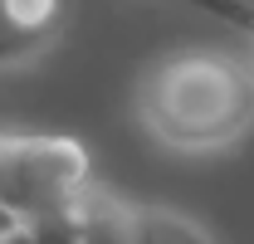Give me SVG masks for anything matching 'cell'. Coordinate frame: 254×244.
Instances as JSON below:
<instances>
[{"label": "cell", "mask_w": 254, "mask_h": 244, "mask_svg": "<svg viewBox=\"0 0 254 244\" xmlns=\"http://www.w3.org/2000/svg\"><path fill=\"white\" fill-rule=\"evenodd\" d=\"M137 122L161 152L215 156L254 132V63L235 49H171L137 78Z\"/></svg>", "instance_id": "cell-1"}, {"label": "cell", "mask_w": 254, "mask_h": 244, "mask_svg": "<svg viewBox=\"0 0 254 244\" xmlns=\"http://www.w3.org/2000/svg\"><path fill=\"white\" fill-rule=\"evenodd\" d=\"M93 185V156L59 132H0V205L15 220L73 210Z\"/></svg>", "instance_id": "cell-2"}, {"label": "cell", "mask_w": 254, "mask_h": 244, "mask_svg": "<svg viewBox=\"0 0 254 244\" xmlns=\"http://www.w3.org/2000/svg\"><path fill=\"white\" fill-rule=\"evenodd\" d=\"M132 244H215V235L171 205H132Z\"/></svg>", "instance_id": "cell-3"}, {"label": "cell", "mask_w": 254, "mask_h": 244, "mask_svg": "<svg viewBox=\"0 0 254 244\" xmlns=\"http://www.w3.org/2000/svg\"><path fill=\"white\" fill-rule=\"evenodd\" d=\"M54 44L49 39H39V34H30L25 25H15L10 15H5V5H0V73H15V68H30V63H39L44 54H49Z\"/></svg>", "instance_id": "cell-4"}, {"label": "cell", "mask_w": 254, "mask_h": 244, "mask_svg": "<svg viewBox=\"0 0 254 244\" xmlns=\"http://www.w3.org/2000/svg\"><path fill=\"white\" fill-rule=\"evenodd\" d=\"M0 5H5V15H10L15 25H25L30 34L59 44V34H64V0H0Z\"/></svg>", "instance_id": "cell-5"}, {"label": "cell", "mask_w": 254, "mask_h": 244, "mask_svg": "<svg viewBox=\"0 0 254 244\" xmlns=\"http://www.w3.org/2000/svg\"><path fill=\"white\" fill-rule=\"evenodd\" d=\"M5 244H78V215L54 210V215H39V220H20Z\"/></svg>", "instance_id": "cell-6"}, {"label": "cell", "mask_w": 254, "mask_h": 244, "mask_svg": "<svg viewBox=\"0 0 254 244\" xmlns=\"http://www.w3.org/2000/svg\"><path fill=\"white\" fill-rule=\"evenodd\" d=\"M181 5L210 15V20H220V25H230V30H240L245 39L254 34V5L250 0H181Z\"/></svg>", "instance_id": "cell-7"}, {"label": "cell", "mask_w": 254, "mask_h": 244, "mask_svg": "<svg viewBox=\"0 0 254 244\" xmlns=\"http://www.w3.org/2000/svg\"><path fill=\"white\" fill-rule=\"evenodd\" d=\"M15 225H20V220H15V215H10L5 205H0V244H5L10 235H15Z\"/></svg>", "instance_id": "cell-8"}, {"label": "cell", "mask_w": 254, "mask_h": 244, "mask_svg": "<svg viewBox=\"0 0 254 244\" xmlns=\"http://www.w3.org/2000/svg\"><path fill=\"white\" fill-rule=\"evenodd\" d=\"M250 63H254V34H250Z\"/></svg>", "instance_id": "cell-9"}]
</instances>
